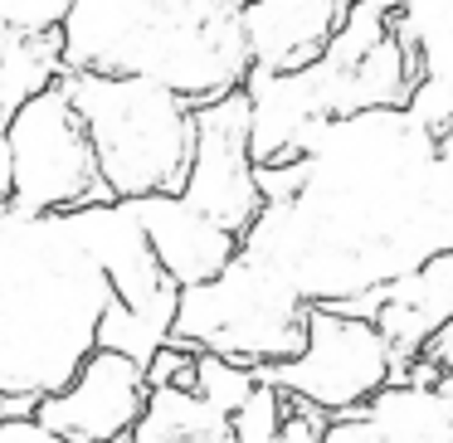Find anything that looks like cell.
Here are the masks:
<instances>
[{"mask_svg": "<svg viewBox=\"0 0 453 443\" xmlns=\"http://www.w3.org/2000/svg\"><path fill=\"white\" fill-rule=\"evenodd\" d=\"M419 361L434 370V385H439V390L453 400V317L439 326V332H434V341L424 346V355H419Z\"/></svg>", "mask_w": 453, "mask_h": 443, "instance_id": "obj_22", "label": "cell"}, {"mask_svg": "<svg viewBox=\"0 0 453 443\" xmlns=\"http://www.w3.org/2000/svg\"><path fill=\"white\" fill-rule=\"evenodd\" d=\"M59 59L64 73L137 79L190 108L239 93L249 73L239 0H69Z\"/></svg>", "mask_w": 453, "mask_h": 443, "instance_id": "obj_3", "label": "cell"}, {"mask_svg": "<svg viewBox=\"0 0 453 443\" xmlns=\"http://www.w3.org/2000/svg\"><path fill=\"white\" fill-rule=\"evenodd\" d=\"M254 380L278 390L297 409H317L326 419H342V414H361V404L395 380V361L371 322L342 317L332 307H312L307 332H303V351L293 361L258 365Z\"/></svg>", "mask_w": 453, "mask_h": 443, "instance_id": "obj_7", "label": "cell"}, {"mask_svg": "<svg viewBox=\"0 0 453 443\" xmlns=\"http://www.w3.org/2000/svg\"><path fill=\"white\" fill-rule=\"evenodd\" d=\"M254 385H258L254 370H244L234 361H219V355H196V365H190V394L215 404L219 414H234L254 394Z\"/></svg>", "mask_w": 453, "mask_h": 443, "instance_id": "obj_17", "label": "cell"}, {"mask_svg": "<svg viewBox=\"0 0 453 443\" xmlns=\"http://www.w3.org/2000/svg\"><path fill=\"white\" fill-rule=\"evenodd\" d=\"M239 254L307 307H342L453 254V180L400 108L336 118L288 161V195L258 205Z\"/></svg>", "mask_w": 453, "mask_h": 443, "instance_id": "obj_1", "label": "cell"}, {"mask_svg": "<svg viewBox=\"0 0 453 443\" xmlns=\"http://www.w3.org/2000/svg\"><path fill=\"white\" fill-rule=\"evenodd\" d=\"M317 443H380V433H375L361 414H342V419H326V429Z\"/></svg>", "mask_w": 453, "mask_h": 443, "instance_id": "obj_23", "label": "cell"}, {"mask_svg": "<svg viewBox=\"0 0 453 443\" xmlns=\"http://www.w3.org/2000/svg\"><path fill=\"white\" fill-rule=\"evenodd\" d=\"M180 200L225 234H244L258 215L254 161H249V108L239 93L196 108L190 118V161L180 176Z\"/></svg>", "mask_w": 453, "mask_h": 443, "instance_id": "obj_8", "label": "cell"}, {"mask_svg": "<svg viewBox=\"0 0 453 443\" xmlns=\"http://www.w3.org/2000/svg\"><path fill=\"white\" fill-rule=\"evenodd\" d=\"M147 409V375L122 355L93 351L69 385L30 409L64 443H122Z\"/></svg>", "mask_w": 453, "mask_h": 443, "instance_id": "obj_10", "label": "cell"}, {"mask_svg": "<svg viewBox=\"0 0 453 443\" xmlns=\"http://www.w3.org/2000/svg\"><path fill=\"white\" fill-rule=\"evenodd\" d=\"M390 34L410 54L419 79L453 88V0H404V5H390Z\"/></svg>", "mask_w": 453, "mask_h": 443, "instance_id": "obj_15", "label": "cell"}, {"mask_svg": "<svg viewBox=\"0 0 453 443\" xmlns=\"http://www.w3.org/2000/svg\"><path fill=\"white\" fill-rule=\"evenodd\" d=\"M59 88L79 112L108 200L176 195L190 161V103L151 83L103 73H64Z\"/></svg>", "mask_w": 453, "mask_h": 443, "instance_id": "obj_4", "label": "cell"}, {"mask_svg": "<svg viewBox=\"0 0 453 443\" xmlns=\"http://www.w3.org/2000/svg\"><path fill=\"white\" fill-rule=\"evenodd\" d=\"M0 443H64V439L50 433L44 424H35L30 414H15V419H0Z\"/></svg>", "mask_w": 453, "mask_h": 443, "instance_id": "obj_24", "label": "cell"}, {"mask_svg": "<svg viewBox=\"0 0 453 443\" xmlns=\"http://www.w3.org/2000/svg\"><path fill=\"white\" fill-rule=\"evenodd\" d=\"M361 419L380 443H453V400L439 385L390 380L361 404Z\"/></svg>", "mask_w": 453, "mask_h": 443, "instance_id": "obj_14", "label": "cell"}, {"mask_svg": "<svg viewBox=\"0 0 453 443\" xmlns=\"http://www.w3.org/2000/svg\"><path fill=\"white\" fill-rule=\"evenodd\" d=\"M11 200V151H5V122H0V210Z\"/></svg>", "mask_w": 453, "mask_h": 443, "instance_id": "obj_26", "label": "cell"}, {"mask_svg": "<svg viewBox=\"0 0 453 443\" xmlns=\"http://www.w3.org/2000/svg\"><path fill=\"white\" fill-rule=\"evenodd\" d=\"M239 98L249 108V161L258 166H288L297 161L312 137L326 127L317 93L307 83V73H268V69H249L239 83Z\"/></svg>", "mask_w": 453, "mask_h": 443, "instance_id": "obj_11", "label": "cell"}, {"mask_svg": "<svg viewBox=\"0 0 453 443\" xmlns=\"http://www.w3.org/2000/svg\"><path fill=\"white\" fill-rule=\"evenodd\" d=\"M127 205L137 215L142 234H147L157 268L166 273V283H176V293L210 283L239 254V239L210 225L205 215H196L180 195H147V200H127Z\"/></svg>", "mask_w": 453, "mask_h": 443, "instance_id": "obj_12", "label": "cell"}, {"mask_svg": "<svg viewBox=\"0 0 453 443\" xmlns=\"http://www.w3.org/2000/svg\"><path fill=\"white\" fill-rule=\"evenodd\" d=\"M73 234H79L83 254L98 264L103 283H108L112 302L127 307L132 317L151 322L157 332L171 336V317H176V283L151 258V244L142 234L137 215L127 200H103V205H83L69 215Z\"/></svg>", "mask_w": 453, "mask_h": 443, "instance_id": "obj_9", "label": "cell"}, {"mask_svg": "<svg viewBox=\"0 0 453 443\" xmlns=\"http://www.w3.org/2000/svg\"><path fill=\"white\" fill-rule=\"evenodd\" d=\"M400 112H404V118H410L429 141H443V137L453 132V88L419 79V83L410 88V98H404Z\"/></svg>", "mask_w": 453, "mask_h": 443, "instance_id": "obj_19", "label": "cell"}, {"mask_svg": "<svg viewBox=\"0 0 453 443\" xmlns=\"http://www.w3.org/2000/svg\"><path fill=\"white\" fill-rule=\"evenodd\" d=\"M112 293L69 215L0 210V400L40 404L93 355Z\"/></svg>", "mask_w": 453, "mask_h": 443, "instance_id": "obj_2", "label": "cell"}, {"mask_svg": "<svg viewBox=\"0 0 453 443\" xmlns=\"http://www.w3.org/2000/svg\"><path fill=\"white\" fill-rule=\"evenodd\" d=\"M69 0H0V30L15 34H59Z\"/></svg>", "mask_w": 453, "mask_h": 443, "instance_id": "obj_20", "label": "cell"}, {"mask_svg": "<svg viewBox=\"0 0 453 443\" xmlns=\"http://www.w3.org/2000/svg\"><path fill=\"white\" fill-rule=\"evenodd\" d=\"M312 307L249 254H234L210 283L180 287L171 317V346L196 355H219L244 370L293 361L303 351Z\"/></svg>", "mask_w": 453, "mask_h": 443, "instance_id": "obj_5", "label": "cell"}, {"mask_svg": "<svg viewBox=\"0 0 453 443\" xmlns=\"http://www.w3.org/2000/svg\"><path fill=\"white\" fill-rule=\"evenodd\" d=\"M434 157H439V166H443V176L453 180V132L443 141H434Z\"/></svg>", "mask_w": 453, "mask_h": 443, "instance_id": "obj_27", "label": "cell"}, {"mask_svg": "<svg viewBox=\"0 0 453 443\" xmlns=\"http://www.w3.org/2000/svg\"><path fill=\"white\" fill-rule=\"evenodd\" d=\"M5 151H11V200L20 215H73L83 205H103L108 190L93 166L88 137L64 88L35 93L11 122H5Z\"/></svg>", "mask_w": 453, "mask_h": 443, "instance_id": "obj_6", "label": "cell"}, {"mask_svg": "<svg viewBox=\"0 0 453 443\" xmlns=\"http://www.w3.org/2000/svg\"><path fill=\"white\" fill-rule=\"evenodd\" d=\"M64 79L59 34H15L0 30V122H11L35 93Z\"/></svg>", "mask_w": 453, "mask_h": 443, "instance_id": "obj_16", "label": "cell"}, {"mask_svg": "<svg viewBox=\"0 0 453 443\" xmlns=\"http://www.w3.org/2000/svg\"><path fill=\"white\" fill-rule=\"evenodd\" d=\"M288 409H293V404H288L278 390L254 385V394L229 414V443H278Z\"/></svg>", "mask_w": 453, "mask_h": 443, "instance_id": "obj_18", "label": "cell"}, {"mask_svg": "<svg viewBox=\"0 0 453 443\" xmlns=\"http://www.w3.org/2000/svg\"><path fill=\"white\" fill-rule=\"evenodd\" d=\"M122 443H176V439H171V433L161 429V424H151L147 414H142V419H137V429H132Z\"/></svg>", "mask_w": 453, "mask_h": 443, "instance_id": "obj_25", "label": "cell"}, {"mask_svg": "<svg viewBox=\"0 0 453 443\" xmlns=\"http://www.w3.org/2000/svg\"><path fill=\"white\" fill-rule=\"evenodd\" d=\"M342 15L346 0H254V5H239L249 69L297 73L317 64Z\"/></svg>", "mask_w": 453, "mask_h": 443, "instance_id": "obj_13", "label": "cell"}, {"mask_svg": "<svg viewBox=\"0 0 453 443\" xmlns=\"http://www.w3.org/2000/svg\"><path fill=\"white\" fill-rule=\"evenodd\" d=\"M190 365H196V351L186 346H161L157 355L147 361V390H190Z\"/></svg>", "mask_w": 453, "mask_h": 443, "instance_id": "obj_21", "label": "cell"}]
</instances>
